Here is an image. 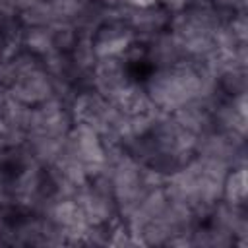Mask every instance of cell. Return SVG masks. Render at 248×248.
<instances>
[{
	"instance_id": "obj_17",
	"label": "cell",
	"mask_w": 248,
	"mask_h": 248,
	"mask_svg": "<svg viewBox=\"0 0 248 248\" xmlns=\"http://www.w3.org/2000/svg\"><path fill=\"white\" fill-rule=\"evenodd\" d=\"M155 4L163 6V8H165V10H169L170 14L180 12V10H184V8H186V0H155Z\"/></svg>"
},
{
	"instance_id": "obj_15",
	"label": "cell",
	"mask_w": 248,
	"mask_h": 248,
	"mask_svg": "<svg viewBox=\"0 0 248 248\" xmlns=\"http://www.w3.org/2000/svg\"><path fill=\"white\" fill-rule=\"evenodd\" d=\"M78 39H79V33L72 23H56V25H52V43H54L56 50L70 52L76 46Z\"/></svg>"
},
{
	"instance_id": "obj_11",
	"label": "cell",
	"mask_w": 248,
	"mask_h": 248,
	"mask_svg": "<svg viewBox=\"0 0 248 248\" xmlns=\"http://www.w3.org/2000/svg\"><path fill=\"white\" fill-rule=\"evenodd\" d=\"M19 39H21V48L39 56V58L54 48L52 27H48V25H29V27L21 25Z\"/></svg>"
},
{
	"instance_id": "obj_19",
	"label": "cell",
	"mask_w": 248,
	"mask_h": 248,
	"mask_svg": "<svg viewBox=\"0 0 248 248\" xmlns=\"http://www.w3.org/2000/svg\"><path fill=\"white\" fill-rule=\"evenodd\" d=\"M128 6H134V8H143V6H151L155 4V0H126Z\"/></svg>"
},
{
	"instance_id": "obj_12",
	"label": "cell",
	"mask_w": 248,
	"mask_h": 248,
	"mask_svg": "<svg viewBox=\"0 0 248 248\" xmlns=\"http://www.w3.org/2000/svg\"><path fill=\"white\" fill-rule=\"evenodd\" d=\"M223 200L246 205V167L244 169H231L223 180Z\"/></svg>"
},
{
	"instance_id": "obj_9",
	"label": "cell",
	"mask_w": 248,
	"mask_h": 248,
	"mask_svg": "<svg viewBox=\"0 0 248 248\" xmlns=\"http://www.w3.org/2000/svg\"><path fill=\"white\" fill-rule=\"evenodd\" d=\"M170 114H172L174 122H176L180 128H184V130H188V132H192V134H196V136L213 130L211 108H207V107H205L203 103H200V101H190V103L182 105L180 108L172 110Z\"/></svg>"
},
{
	"instance_id": "obj_14",
	"label": "cell",
	"mask_w": 248,
	"mask_h": 248,
	"mask_svg": "<svg viewBox=\"0 0 248 248\" xmlns=\"http://www.w3.org/2000/svg\"><path fill=\"white\" fill-rule=\"evenodd\" d=\"M217 81H219V89L227 97H234V95L246 93V85H248L246 68H229L217 78Z\"/></svg>"
},
{
	"instance_id": "obj_8",
	"label": "cell",
	"mask_w": 248,
	"mask_h": 248,
	"mask_svg": "<svg viewBox=\"0 0 248 248\" xmlns=\"http://www.w3.org/2000/svg\"><path fill=\"white\" fill-rule=\"evenodd\" d=\"M180 60H184L182 46L169 29L159 31L145 43V64H149L151 70L169 68L178 64Z\"/></svg>"
},
{
	"instance_id": "obj_5",
	"label": "cell",
	"mask_w": 248,
	"mask_h": 248,
	"mask_svg": "<svg viewBox=\"0 0 248 248\" xmlns=\"http://www.w3.org/2000/svg\"><path fill=\"white\" fill-rule=\"evenodd\" d=\"M8 91L17 101H21L29 107H35L54 95V83H52V78L46 74V70L41 66V68L31 70V72L19 76L17 79H14L8 85Z\"/></svg>"
},
{
	"instance_id": "obj_2",
	"label": "cell",
	"mask_w": 248,
	"mask_h": 248,
	"mask_svg": "<svg viewBox=\"0 0 248 248\" xmlns=\"http://www.w3.org/2000/svg\"><path fill=\"white\" fill-rule=\"evenodd\" d=\"M72 126H74V118H72L68 103L52 95L46 101L31 107L27 134L64 138V136H68Z\"/></svg>"
},
{
	"instance_id": "obj_10",
	"label": "cell",
	"mask_w": 248,
	"mask_h": 248,
	"mask_svg": "<svg viewBox=\"0 0 248 248\" xmlns=\"http://www.w3.org/2000/svg\"><path fill=\"white\" fill-rule=\"evenodd\" d=\"M112 105H116L120 110H124L126 114H138V112H145L149 110L153 105L149 101V95L145 91L143 81L132 79L112 101Z\"/></svg>"
},
{
	"instance_id": "obj_7",
	"label": "cell",
	"mask_w": 248,
	"mask_h": 248,
	"mask_svg": "<svg viewBox=\"0 0 248 248\" xmlns=\"http://www.w3.org/2000/svg\"><path fill=\"white\" fill-rule=\"evenodd\" d=\"M68 107H70L74 122H81V124H87L93 130H97L103 116H105L108 101L103 95H99L95 89L83 87V89H78L74 93Z\"/></svg>"
},
{
	"instance_id": "obj_13",
	"label": "cell",
	"mask_w": 248,
	"mask_h": 248,
	"mask_svg": "<svg viewBox=\"0 0 248 248\" xmlns=\"http://www.w3.org/2000/svg\"><path fill=\"white\" fill-rule=\"evenodd\" d=\"M46 4L50 10V16H52V25H56V23H72L74 25L85 6V2H81V0H46Z\"/></svg>"
},
{
	"instance_id": "obj_6",
	"label": "cell",
	"mask_w": 248,
	"mask_h": 248,
	"mask_svg": "<svg viewBox=\"0 0 248 248\" xmlns=\"http://www.w3.org/2000/svg\"><path fill=\"white\" fill-rule=\"evenodd\" d=\"M134 41H136V37L124 21L101 23L95 29V33L91 35V45H93L97 58L122 56Z\"/></svg>"
},
{
	"instance_id": "obj_20",
	"label": "cell",
	"mask_w": 248,
	"mask_h": 248,
	"mask_svg": "<svg viewBox=\"0 0 248 248\" xmlns=\"http://www.w3.org/2000/svg\"><path fill=\"white\" fill-rule=\"evenodd\" d=\"M4 213H6V209H4V207H2V205H0V217H2V215H4Z\"/></svg>"
},
{
	"instance_id": "obj_3",
	"label": "cell",
	"mask_w": 248,
	"mask_h": 248,
	"mask_svg": "<svg viewBox=\"0 0 248 248\" xmlns=\"http://www.w3.org/2000/svg\"><path fill=\"white\" fill-rule=\"evenodd\" d=\"M132 79L130 64L120 56L97 58L89 72V87L107 101H112Z\"/></svg>"
},
{
	"instance_id": "obj_1",
	"label": "cell",
	"mask_w": 248,
	"mask_h": 248,
	"mask_svg": "<svg viewBox=\"0 0 248 248\" xmlns=\"http://www.w3.org/2000/svg\"><path fill=\"white\" fill-rule=\"evenodd\" d=\"M202 72L196 60H180L169 68H157L143 79L145 91L153 107L165 112H172L182 105L196 101L200 93Z\"/></svg>"
},
{
	"instance_id": "obj_4",
	"label": "cell",
	"mask_w": 248,
	"mask_h": 248,
	"mask_svg": "<svg viewBox=\"0 0 248 248\" xmlns=\"http://www.w3.org/2000/svg\"><path fill=\"white\" fill-rule=\"evenodd\" d=\"M72 198L78 202V205L89 225H105L118 217L114 198L110 194H105V192H99L97 188H93L89 184V180L85 184H81Z\"/></svg>"
},
{
	"instance_id": "obj_16",
	"label": "cell",
	"mask_w": 248,
	"mask_h": 248,
	"mask_svg": "<svg viewBox=\"0 0 248 248\" xmlns=\"http://www.w3.org/2000/svg\"><path fill=\"white\" fill-rule=\"evenodd\" d=\"M227 25H229V29L234 33V37L240 43H246V39H248V17H246V12L231 14L229 19H227Z\"/></svg>"
},
{
	"instance_id": "obj_18",
	"label": "cell",
	"mask_w": 248,
	"mask_h": 248,
	"mask_svg": "<svg viewBox=\"0 0 248 248\" xmlns=\"http://www.w3.org/2000/svg\"><path fill=\"white\" fill-rule=\"evenodd\" d=\"M41 0H10V4L16 8V12H17V16L23 12V10H27V8H31V6H35V4H39Z\"/></svg>"
}]
</instances>
